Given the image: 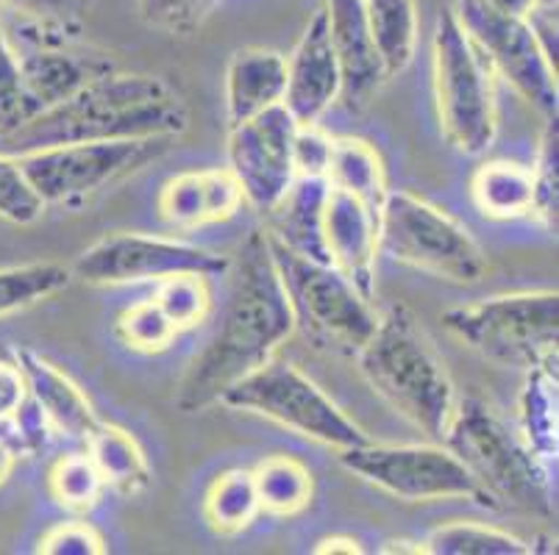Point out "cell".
Wrapping results in <instances>:
<instances>
[{"label":"cell","instance_id":"6da1fadb","mask_svg":"<svg viewBox=\"0 0 559 555\" xmlns=\"http://www.w3.org/2000/svg\"><path fill=\"white\" fill-rule=\"evenodd\" d=\"M223 278L226 300L215 334L181 381L179 409L187 414L221 403L228 386L271 361L296 330L267 233L251 231Z\"/></svg>","mask_w":559,"mask_h":555},{"label":"cell","instance_id":"7a4b0ae2","mask_svg":"<svg viewBox=\"0 0 559 555\" xmlns=\"http://www.w3.org/2000/svg\"><path fill=\"white\" fill-rule=\"evenodd\" d=\"M190 125L181 95L156 75L109 73L0 140V153L106 140H173Z\"/></svg>","mask_w":559,"mask_h":555},{"label":"cell","instance_id":"3957f363","mask_svg":"<svg viewBox=\"0 0 559 555\" xmlns=\"http://www.w3.org/2000/svg\"><path fill=\"white\" fill-rule=\"evenodd\" d=\"M357 361L362 378L384 403L420 434L443 442L460 397L443 359L406 305H390L379 314Z\"/></svg>","mask_w":559,"mask_h":555},{"label":"cell","instance_id":"277c9868","mask_svg":"<svg viewBox=\"0 0 559 555\" xmlns=\"http://www.w3.org/2000/svg\"><path fill=\"white\" fill-rule=\"evenodd\" d=\"M443 445L476 478L492 508L518 511H551V478L548 464L532 453L521 431L481 397L456 400Z\"/></svg>","mask_w":559,"mask_h":555},{"label":"cell","instance_id":"5b68a950","mask_svg":"<svg viewBox=\"0 0 559 555\" xmlns=\"http://www.w3.org/2000/svg\"><path fill=\"white\" fill-rule=\"evenodd\" d=\"M451 334L481 359L515 370H557V289L512 292L456 305L443 314Z\"/></svg>","mask_w":559,"mask_h":555},{"label":"cell","instance_id":"8992f818","mask_svg":"<svg viewBox=\"0 0 559 555\" xmlns=\"http://www.w3.org/2000/svg\"><path fill=\"white\" fill-rule=\"evenodd\" d=\"M435 104L440 131L465 156H481L496 140V95L490 64L456 20L454 9L437 17L431 39Z\"/></svg>","mask_w":559,"mask_h":555},{"label":"cell","instance_id":"52a82bcc","mask_svg":"<svg viewBox=\"0 0 559 555\" xmlns=\"http://www.w3.org/2000/svg\"><path fill=\"white\" fill-rule=\"evenodd\" d=\"M379 251L440 281L476 283L487 273L474 233L449 212L404 190H390L381 203Z\"/></svg>","mask_w":559,"mask_h":555},{"label":"cell","instance_id":"ba28073f","mask_svg":"<svg viewBox=\"0 0 559 555\" xmlns=\"http://www.w3.org/2000/svg\"><path fill=\"white\" fill-rule=\"evenodd\" d=\"M221 406L248 411L287 427L293 434L343 453L365 445L368 434L350 420L326 391L320 389L296 364L273 355L253 373L228 386Z\"/></svg>","mask_w":559,"mask_h":555},{"label":"cell","instance_id":"9c48e42d","mask_svg":"<svg viewBox=\"0 0 559 555\" xmlns=\"http://www.w3.org/2000/svg\"><path fill=\"white\" fill-rule=\"evenodd\" d=\"M267 244L296 314V328H304L320 348L357 355L379 323L373 303L332 264L301 256L271 237Z\"/></svg>","mask_w":559,"mask_h":555},{"label":"cell","instance_id":"30bf717a","mask_svg":"<svg viewBox=\"0 0 559 555\" xmlns=\"http://www.w3.org/2000/svg\"><path fill=\"white\" fill-rule=\"evenodd\" d=\"M170 140H106L43 147L14 156L34 195L45 203H70L100 192L120 178L165 156Z\"/></svg>","mask_w":559,"mask_h":555},{"label":"cell","instance_id":"8fae6325","mask_svg":"<svg viewBox=\"0 0 559 555\" xmlns=\"http://www.w3.org/2000/svg\"><path fill=\"white\" fill-rule=\"evenodd\" d=\"M340 464L370 486L406 503L471 500L479 506H490L476 478L445 445H373V442H365V445L340 453Z\"/></svg>","mask_w":559,"mask_h":555},{"label":"cell","instance_id":"7c38bea8","mask_svg":"<svg viewBox=\"0 0 559 555\" xmlns=\"http://www.w3.org/2000/svg\"><path fill=\"white\" fill-rule=\"evenodd\" d=\"M228 262V256L179 239L117 231L90 244L70 269L79 281L93 287H134L159 283L170 275L185 273L223 278Z\"/></svg>","mask_w":559,"mask_h":555},{"label":"cell","instance_id":"4fadbf2b","mask_svg":"<svg viewBox=\"0 0 559 555\" xmlns=\"http://www.w3.org/2000/svg\"><path fill=\"white\" fill-rule=\"evenodd\" d=\"M454 14L490 70H496L540 114H557V68L540 50L526 17L496 12L485 0H456Z\"/></svg>","mask_w":559,"mask_h":555},{"label":"cell","instance_id":"5bb4252c","mask_svg":"<svg viewBox=\"0 0 559 555\" xmlns=\"http://www.w3.org/2000/svg\"><path fill=\"white\" fill-rule=\"evenodd\" d=\"M296 129L293 114L284 106H273L228 131V170L253 212H271L298 178L293 165Z\"/></svg>","mask_w":559,"mask_h":555},{"label":"cell","instance_id":"9a60e30c","mask_svg":"<svg viewBox=\"0 0 559 555\" xmlns=\"http://www.w3.org/2000/svg\"><path fill=\"white\" fill-rule=\"evenodd\" d=\"M340 100V68L329 37L326 9L320 7L287 59V89L282 106L298 125H318Z\"/></svg>","mask_w":559,"mask_h":555},{"label":"cell","instance_id":"2e32d148","mask_svg":"<svg viewBox=\"0 0 559 555\" xmlns=\"http://www.w3.org/2000/svg\"><path fill=\"white\" fill-rule=\"evenodd\" d=\"M323 9L340 68V104L348 111L368 109L390 79L370 37L365 0H326Z\"/></svg>","mask_w":559,"mask_h":555},{"label":"cell","instance_id":"e0dca14e","mask_svg":"<svg viewBox=\"0 0 559 555\" xmlns=\"http://www.w3.org/2000/svg\"><path fill=\"white\" fill-rule=\"evenodd\" d=\"M323 242L332 267L348 278L368 300L376 298V258H379V212L348 192L329 186L323 208Z\"/></svg>","mask_w":559,"mask_h":555},{"label":"cell","instance_id":"ac0fdd59","mask_svg":"<svg viewBox=\"0 0 559 555\" xmlns=\"http://www.w3.org/2000/svg\"><path fill=\"white\" fill-rule=\"evenodd\" d=\"M242 203L246 197H242L240 183L228 167L190 170L173 176L162 186L159 214L173 231H195V228L231 220Z\"/></svg>","mask_w":559,"mask_h":555},{"label":"cell","instance_id":"d6986e66","mask_svg":"<svg viewBox=\"0 0 559 555\" xmlns=\"http://www.w3.org/2000/svg\"><path fill=\"white\" fill-rule=\"evenodd\" d=\"M17 59L25 84H28L34 100H37L43 111L73 98L75 92L84 89L86 84H93V81L104 79V75L117 70L109 56L93 53V50H75L68 48V45L53 43L20 48Z\"/></svg>","mask_w":559,"mask_h":555},{"label":"cell","instance_id":"ffe728a7","mask_svg":"<svg viewBox=\"0 0 559 555\" xmlns=\"http://www.w3.org/2000/svg\"><path fill=\"white\" fill-rule=\"evenodd\" d=\"M14 361H17L25 375L28 397L45 411L56 436L84 442L86 436L93 434L100 422L98 414H95V406L90 403V397L68 373H62L59 366L50 364L48 359L37 355L34 350H17Z\"/></svg>","mask_w":559,"mask_h":555},{"label":"cell","instance_id":"44dd1931","mask_svg":"<svg viewBox=\"0 0 559 555\" xmlns=\"http://www.w3.org/2000/svg\"><path fill=\"white\" fill-rule=\"evenodd\" d=\"M287 59L271 48L237 50L226 70V114L231 125L282 106Z\"/></svg>","mask_w":559,"mask_h":555},{"label":"cell","instance_id":"7402d4cb","mask_svg":"<svg viewBox=\"0 0 559 555\" xmlns=\"http://www.w3.org/2000/svg\"><path fill=\"white\" fill-rule=\"evenodd\" d=\"M329 181L326 178H296L284 192L282 201L264 214L267 217V237L282 242L301 256L326 262V242H323V208H326Z\"/></svg>","mask_w":559,"mask_h":555},{"label":"cell","instance_id":"603a6c76","mask_svg":"<svg viewBox=\"0 0 559 555\" xmlns=\"http://www.w3.org/2000/svg\"><path fill=\"white\" fill-rule=\"evenodd\" d=\"M84 442L86 456L98 467L106 488L123 497H136L151 486L154 470H151L148 456L126 427L98 422V427Z\"/></svg>","mask_w":559,"mask_h":555},{"label":"cell","instance_id":"cb8c5ba5","mask_svg":"<svg viewBox=\"0 0 559 555\" xmlns=\"http://www.w3.org/2000/svg\"><path fill=\"white\" fill-rule=\"evenodd\" d=\"M370 37L388 79L404 73L418 50V3L415 0H365Z\"/></svg>","mask_w":559,"mask_h":555},{"label":"cell","instance_id":"d4e9b609","mask_svg":"<svg viewBox=\"0 0 559 555\" xmlns=\"http://www.w3.org/2000/svg\"><path fill=\"white\" fill-rule=\"evenodd\" d=\"M532 170L518 161H487L474 172L471 197L487 220L510 222L532 214Z\"/></svg>","mask_w":559,"mask_h":555},{"label":"cell","instance_id":"484cf974","mask_svg":"<svg viewBox=\"0 0 559 555\" xmlns=\"http://www.w3.org/2000/svg\"><path fill=\"white\" fill-rule=\"evenodd\" d=\"M326 181L332 190L348 192L365 206L379 212L384 197H388V176L381 156L370 142L357 140V136H343L334 140L332 159H329Z\"/></svg>","mask_w":559,"mask_h":555},{"label":"cell","instance_id":"4316f807","mask_svg":"<svg viewBox=\"0 0 559 555\" xmlns=\"http://www.w3.org/2000/svg\"><path fill=\"white\" fill-rule=\"evenodd\" d=\"M253 472L259 506L271 517H296L307 511L314 497V475L304 461L293 456H267Z\"/></svg>","mask_w":559,"mask_h":555},{"label":"cell","instance_id":"83f0119b","mask_svg":"<svg viewBox=\"0 0 559 555\" xmlns=\"http://www.w3.org/2000/svg\"><path fill=\"white\" fill-rule=\"evenodd\" d=\"M262 514L251 470H226L212 481L203 497V519L221 536L248 531Z\"/></svg>","mask_w":559,"mask_h":555},{"label":"cell","instance_id":"f1b7e54d","mask_svg":"<svg viewBox=\"0 0 559 555\" xmlns=\"http://www.w3.org/2000/svg\"><path fill=\"white\" fill-rule=\"evenodd\" d=\"M557 370H528L521 391V431L523 442L537 458H557Z\"/></svg>","mask_w":559,"mask_h":555},{"label":"cell","instance_id":"f546056e","mask_svg":"<svg viewBox=\"0 0 559 555\" xmlns=\"http://www.w3.org/2000/svg\"><path fill=\"white\" fill-rule=\"evenodd\" d=\"M73 281V269L56 262H34L0 269V319L53 298Z\"/></svg>","mask_w":559,"mask_h":555},{"label":"cell","instance_id":"4dcf8cb0","mask_svg":"<svg viewBox=\"0 0 559 555\" xmlns=\"http://www.w3.org/2000/svg\"><path fill=\"white\" fill-rule=\"evenodd\" d=\"M532 550L523 539L479 522H451L424 539V553L431 555H528Z\"/></svg>","mask_w":559,"mask_h":555},{"label":"cell","instance_id":"1f68e13d","mask_svg":"<svg viewBox=\"0 0 559 555\" xmlns=\"http://www.w3.org/2000/svg\"><path fill=\"white\" fill-rule=\"evenodd\" d=\"M48 486L53 500L73 514L93 511L106 492L104 478L86 453H68L59 458L50 467Z\"/></svg>","mask_w":559,"mask_h":555},{"label":"cell","instance_id":"d6a6232c","mask_svg":"<svg viewBox=\"0 0 559 555\" xmlns=\"http://www.w3.org/2000/svg\"><path fill=\"white\" fill-rule=\"evenodd\" d=\"M154 300L165 317L176 325V330H190L206 323L212 312V289L206 275L185 273L170 275L165 281L154 283Z\"/></svg>","mask_w":559,"mask_h":555},{"label":"cell","instance_id":"836d02e7","mask_svg":"<svg viewBox=\"0 0 559 555\" xmlns=\"http://www.w3.org/2000/svg\"><path fill=\"white\" fill-rule=\"evenodd\" d=\"M37 114H43V109L25 84L17 50L3 34L0 37V140L23 129L25 122H32Z\"/></svg>","mask_w":559,"mask_h":555},{"label":"cell","instance_id":"e575fe53","mask_svg":"<svg viewBox=\"0 0 559 555\" xmlns=\"http://www.w3.org/2000/svg\"><path fill=\"white\" fill-rule=\"evenodd\" d=\"M559 129L557 114L546 117V131L540 136L535 167H532V214L546 231H557L559 208Z\"/></svg>","mask_w":559,"mask_h":555},{"label":"cell","instance_id":"d590c367","mask_svg":"<svg viewBox=\"0 0 559 555\" xmlns=\"http://www.w3.org/2000/svg\"><path fill=\"white\" fill-rule=\"evenodd\" d=\"M117 339L134 353H162L179 336L176 325L165 317L154 298L129 305L115 323Z\"/></svg>","mask_w":559,"mask_h":555},{"label":"cell","instance_id":"8d00e7d4","mask_svg":"<svg viewBox=\"0 0 559 555\" xmlns=\"http://www.w3.org/2000/svg\"><path fill=\"white\" fill-rule=\"evenodd\" d=\"M45 214V203L34 195L14 156L0 153V217L14 226H32Z\"/></svg>","mask_w":559,"mask_h":555},{"label":"cell","instance_id":"74e56055","mask_svg":"<svg viewBox=\"0 0 559 555\" xmlns=\"http://www.w3.org/2000/svg\"><path fill=\"white\" fill-rule=\"evenodd\" d=\"M221 0H140L142 20L156 31H165L170 37H187Z\"/></svg>","mask_w":559,"mask_h":555},{"label":"cell","instance_id":"f35d334b","mask_svg":"<svg viewBox=\"0 0 559 555\" xmlns=\"http://www.w3.org/2000/svg\"><path fill=\"white\" fill-rule=\"evenodd\" d=\"M106 539L100 536L98 528L84 522V519H68L56 522L53 528L43 533L37 553L45 555H104Z\"/></svg>","mask_w":559,"mask_h":555},{"label":"cell","instance_id":"ab89813d","mask_svg":"<svg viewBox=\"0 0 559 555\" xmlns=\"http://www.w3.org/2000/svg\"><path fill=\"white\" fill-rule=\"evenodd\" d=\"M334 140L318 125H298L293 140V165L298 178H326Z\"/></svg>","mask_w":559,"mask_h":555},{"label":"cell","instance_id":"60d3db41","mask_svg":"<svg viewBox=\"0 0 559 555\" xmlns=\"http://www.w3.org/2000/svg\"><path fill=\"white\" fill-rule=\"evenodd\" d=\"M86 0H0V7L25 14L45 28H68L84 12Z\"/></svg>","mask_w":559,"mask_h":555},{"label":"cell","instance_id":"b9f144b4","mask_svg":"<svg viewBox=\"0 0 559 555\" xmlns=\"http://www.w3.org/2000/svg\"><path fill=\"white\" fill-rule=\"evenodd\" d=\"M7 425H12V431L17 434V445L23 447L25 453H34V456L48 450L50 442H53L56 436L50 420L45 417V411L34 403L32 397H25L23 406L14 411V417Z\"/></svg>","mask_w":559,"mask_h":555},{"label":"cell","instance_id":"7bdbcfd3","mask_svg":"<svg viewBox=\"0 0 559 555\" xmlns=\"http://www.w3.org/2000/svg\"><path fill=\"white\" fill-rule=\"evenodd\" d=\"M25 397H28V384H25L20 364L0 359V425L12 420Z\"/></svg>","mask_w":559,"mask_h":555},{"label":"cell","instance_id":"ee69618b","mask_svg":"<svg viewBox=\"0 0 559 555\" xmlns=\"http://www.w3.org/2000/svg\"><path fill=\"white\" fill-rule=\"evenodd\" d=\"M312 553L314 555H334V553L359 555V553H365V547L354 536H326L314 544Z\"/></svg>","mask_w":559,"mask_h":555},{"label":"cell","instance_id":"f6af8a7d","mask_svg":"<svg viewBox=\"0 0 559 555\" xmlns=\"http://www.w3.org/2000/svg\"><path fill=\"white\" fill-rule=\"evenodd\" d=\"M487 7L496 9L501 14H512V17H526V12L535 7L537 0H485Z\"/></svg>","mask_w":559,"mask_h":555},{"label":"cell","instance_id":"bcb514c9","mask_svg":"<svg viewBox=\"0 0 559 555\" xmlns=\"http://www.w3.org/2000/svg\"><path fill=\"white\" fill-rule=\"evenodd\" d=\"M14 470V450L7 439H0V483L7 481Z\"/></svg>","mask_w":559,"mask_h":555},{"label":"cell","instance_id":"7dc6e473","mask_svg":"<svg viewBox=\"0 0 559 555\" xmlns=\"http://www.w3.org/2000/svg\"><path fill=\"white\" fill-rule=\"evenodd\" d=\"M379 553H415V555H420L424 553V542H404V539H393V542H388L384 544V547L379 550Z\"/></svg>","mask_w":559,"mask_h":555},{"label":"cell","instance_id":"c3c4849f","mask_svg":"<svg viewBox=\"0 0 559 555\" xmlns=\"http://www.w3.org/2000/svg\"><path fill=\"white\" fill-rule=\"evenodd\" d=\"M546 3H557V0H546Z\"/></svg>","mask_w":559,"mask_h":555},{"label":"cell","instance_id":"681fc988","mask_svg":"<svg viewBox=\"0 0 559 555\" xmlns=\"http://www.w3.org/2000/svg\"><path fill=\"white\" fill-rule=\"evenodd\" d=\"M0 37H3V28H0Z\"/></svg>","mask_w":559,"mask_h":555}]
</instances>
